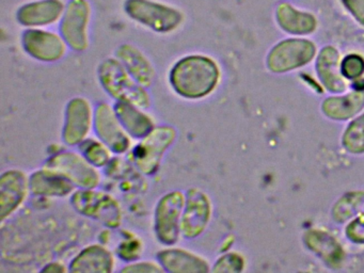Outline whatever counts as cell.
<instances>
[{
    "label": "cell",
    "instance_id": "cell-9",
    "mask_svg": "<svg viewBox=\"0 0 364 273\" xmlns=\"http://www.w3.org/2000/svg\"><path fill=\"white\" fill-rule=\"evenodd\" d=\"M93 132L114 155L127 154L133 147V139L121 124L114 105L102 102L95 107Z\"/></svg>",
    "mask_w": 364,
    "mask_h": 273
},
{
    "label": "cell",
    "instance_id": "cell-20",
    "mask_svg": "<svg viewBox=\"0 0 364 273\" xmlns=\"http://www.w3.org/2000/svg\"><path fill=\"white\" fill-rule=\"evenodd\" d=\"M77 151L97 168L109 166L114 159V151L97 136H88L77 145Z\"/></svg>",
    "mask_w": 364,
    "mask_h": 273
},
{
    "label": "cell",
    "instance_id": "cell-7",
    "mask_svg": "<svg viewBox=\"0 0 364 273\" xmlns=\"http://www.w3.org/2000/svg\"><path fill=\"white\" fill-rule=\"evenodd\" d=\"M95 125V107L84 96H75L65 105L61 139L69 147L77 146L90 136Z\"/></svg>",
    "mask_w": 364,
    "mask_h": 273
},
{
    "label": "cell",
    "instance_id": "cell-12",
    "mask_svg": "<svg viewBox=\"0 0 364 273\" xmlns=\"http://www.w3.org/2000/svg\"><path fill=\"white\" fill-rule=\"evenodd\" d=\"M156 259L165 272L203 273L212 271L210 262L201 254L176 245L159 250Z\"/></svg>",
    "mask_w": 364,
    "mask_h": 273
},
{
    "label": "cell",
    "instance_id": "cell-23",
    "mask_svg": "<svg viewBox=\"0 0 364 273\" xmlns=\"http://www.w3.org/2000/svg\"><path fill=\"white\" fill-rule=\"evenodd\" d=\"M342 144L351 154L364 153V113L360 115L345 130Z\"/></svg>",
    "mask_w": 364,
    "mask_h": 273
},
{
    "label": "cell",
    "instance_id": "cell-1",
    "mask_svg": "<svg viewBox=\"0 0 364 273\" xmlns=\"http://www.w3.org/2000/svg\"><path fill=\"white\" fill-rule=\"evenodd\" d=\"M221 80L218 64L204 55H189L178 60L169 74L171 89L183 100L197 102L210 97Z\"/></svg>",
    "mask_w": 364,
    "mask_h": 273
},
{
    "label": "cell",
    "instance_id": "cell-28",
    "mask_svg": "<svg viewBox=\"0 0 364 273\" xmlns=\"http://www.w3.org/2000/svg\"><path fill=\"white\" fill-rule=\"evenodd\" d=\"M353 14L364 23V0H344Z\"/></svg>",
    "mask_w": 364,
    "mask_h": 273
},
{
    "label": "cell",
    "instance_id": "cell-3",
    "mask_svg": "<svg viewBox=\"0 0 364 273\" xmlns=\"http://www.w3.org/2000/svg\"><path fill=\"white\" fill-rule=\"evenodd\" d=\"M176 139L178 132L173 126H156L148 136L132 147L129 158L139 172L152 176L161 168L166 153L171 149Z\"/></svg>",
    "mask_w": 364,
    "mask_h": 273
},
{
    "label": "cell",
    "instance_id": "cell-8",
    "mask_svg": "<svg viewBox=\"0 0 364 273\" xmlns=\"http://www.w3.org/2000/svg\"><path fill=\"white\" fill-rule=\"evenodd\" d=\"M214 207L210 196L198 187L185 191V205L182 215V236L195 240L205 232L212 221Z\"/></svg>",
    "mask_w": 364,
    "mask_h": 273
},
{
    "label": "cell",
    "instance_id": "cell-15",
    "mask_svg": "<svg viewBox=\"0 0 364 273\" xmlns=\"http://www.w3.org/2000/svg\"><path fill=\"white\" fill-rule=\"evenodd\" d=\"M29 186L31 194L46 198H68L77 189L67 177L44 166L29 175Z\"/></svg>",
    "mask_w": 364,
    "mask_h": 273
},
{
    "label": "cell",
    "instance_id": "cell-19",
    "mask_svg": "<svg viewBox=\"0 0 364 273\" xmlns=\"http://www.w3.org/2000/svg\"><path fill=\"white\" fill-rule=\"evenodd\" d=\"M317 73L321 82L329 91L340 93L346 89V83L338 70V53L332 47H326L319 55Z\"/></svg>",
    "mask_w": 364,
    "mask_h": 273
},
{
    "label": "cell",
    "instance_id": "cell-29",
    "mask_svg": "<svg viewBox=\"0 0 364 273\" xmlns=\"http://www.w3.org/2000/svg\"><path fill=\"white\" fill-rule=\"evenodd\" d=\"M70 268L67 264L61 262H50L46 264L43 268L41 269V272L46 273H63L69 272Z\"/></svg>",
    "mask_w": 364,
    "mask_h": 273
},
{
    "label": "cell",
    "instance_id": "cell-5",
    "mask_svg": "<svg viewBox=\"0 0 364 273\" xmlns=\"http://www.w3.org/2000/svg\"><path fill=\"white\" fill-rule=\"evenodd\" d=\"M185 192L172 190L157 200L154 208V234L165 247L176 245L182 238V215Z\"/></svg>",
    "mask_w": 364,
    "mask_h": 273
},
{
    "label": "cell",
    "instance_id": "cell-27",
    "mask_svg": "<svg viewBox=\"0 0 364 273\" xmlns=\"http://www.w3.org/2000/svg\"><path fill=\"white\" fill-rule=\"evenodd\" d=\"M347 238L355 243H364V213L347 225Z\"/></svg>",
    "mask_w": 364,
    "mask_h": 273
},
{
    "label": "cell",
    "instance_id": "cell-25",
    "mask_svg": "<svg viewBox=\"0 0 364 273\" xmlns=\"http://www.w3.org/2000/svg\"><path fill=\"white\" fill-rule=\"evenodd\" d=\"M123 273H163L165 272L159 260H134L127 262L120 269Z\"/></svg>",
    "mask_w": 364,
    "mask_h": 273
},
{
    "label": "cell",
    "instance_id": "cell-24",
    "mask_svg": "<svg viewBox=\"0 0 364 273\" xmlns=\"http://www.w3.org/2000/svg\"><path fill=\"white\" fill-rule=\"evenodd\" d=\"M245 268V258L237 252L221 254L212 267L213 272H240Z\"/></svg>",
    "mask_w": 364,
    "mask_h": 273
},
{
    "label": "cell",
    "instance_id": "cell-22",
    "mask_svg": "<svg viewBox=\"0 0 364 273\" xmlns=\"http://www.w3.org/2000/svg\"><path fill=\"white\" fill-rule=\"evenodd\" d=\"M121 236L122 239L117 247L116 255L125 262L140 259L144 251V243L142 239L129 230H122Z\"/></svg>",
    "mask_w": 364,
    "mask_h": 273
},
{
    "label": "cell",
    "instance_id": "cell-6",
    "mask_svg": "<svg viewBox=\"0 0 364 273\" xmlns=\"http://www.w3.org/2000/svg\"><path fill=\"white\" fill-rule=\"evenodd\" d=\"M44 166L67 177L78 189H95L101 185L102 174L78 151L63 149L52 154Z\"/></svg>",
    "mask_w": 364,
    "mask_h": 273
},
{
    "label": "cell",
    "instance_id": "cell-11",
    "mask_svg": "<svg viewBox=\"0 0 364 273\" xmlns=\"http://www.w3.org/2000/svg\"><path fill=\"white\" fill-rule=\"evenodd\" d=\"M314 53V45L308 41H284L277 45L268 55V68L276 73L294 70L308 63Z\"/></svg>",
    "mask_w": 364,
    "mask_h": 273
},
{
    "label": "cell",
    "instance_id": "cell-14",
    "mask_svg": "<svg viewBox=\"0 0 364 273\" xmlns=\"http://www.w3.org/2000/svg\"><path fill=\"white\" fill-rule=\"evenodd\" d=\"M114 252L102 245L92 243L80 250L70 262V272L112 273L116 268Z\"/></svg>",
    "mask_w": 364,
    "mask_h": 273
},
{
    "label": "cell",
    "instance_id": "cell-17",
    "mask_svg": "<svg viewBox=\"0 0 364 273\" xmlns=\"http://www.w3.org/2000/svg\"><path fill=\"white\" fill-rule=\"evenodd\" d=\"M119 61L142 87H150L155 78V70L151 62L135 47L124 45L118 51Z\"/></svg>",
    "mask_w": 364,
    "mask_h": 273
},
{
    "label": "cell",
    "instance_id": "cell-16",
    "mask_svg": "<svg viewBox=\"0 0 364 273\" xmlns=\"http://www.w3.org/2000/svg\"><path fill=\"white\" fill-rule=\"evenodd\" d=\"M114 107L121 124L133 140H141L156 127L154 117L146 112V109L127 102H116Z\"/></svg>",
    "mask_w": 364,
    "mask_h": 273
},
{
    "label": "cell",
    "instance_id": "cell-13",
    "mask_svg": "<svg viewBox=\"0 0 364 273\" xmlns=\"http://www.w3.org/2000/svg\"><path fill=\"white\" fill-rule=\"evenodd\" d=\"M67 42L63 36L44 30H29L23 36L25 51L42 62H55L67 53Z\"/></svg>",
    "mask_w": 364,
    "mask_h": 273
},
{
    "label": "cell",
    "instance_id": "cell-2",
    "mask_svg": "<svg viewBox=\"0 0 364 273\" xmlns=\"http://www.w3.org/2000/svg\"><path fill=\"white\" fill-rule=\"evenodd\" d=\"M99 80L114 102H127L149 109L152 105L146 87L138 83L119 60L104 61L99 68Z\"/></svg>",
    "mask_w": 364,
    "mask_h": 273
},
{
    "label": "cell",
    "instance_id": "cell-21",
    "mask_svg": "<svg viewBox=\"0 0 364 273\" xmlns=\"http://www.w3.org/2000/svg\"><path fill=\"white\" fill-rule=\"evenodd\" d=\"M279 23L283 29L293 33H308L315 27V21L312 17L298 13L289 6H281L279 11Z\"/></svg>",
    "mask_w": 364,
    "mask_h": 273
},
{
    "label": "cell",
    "instance_id": "cell-18",
    "mask_svg": "<svg viewBox=\"0 0 364 273\" xmlns=\"http://www.w3.org/2000/svg\"><path fill=\"white\" fill-rule=\"evenodd\" d=\"M364 107L363 93H349L347 95L334 96L323 102L321 109L330 119L345 121L359 113Z\"/></svg>",
    "mask_w": 364,
    "mask_h": 273
},
{
    "label": "cell",
    "instance_id": "cell-4",
    "mask_svg": "<svg viewBox=\"0 0 364 273\" xmlns=\"http://www.w3.org/2000/svg\"><path fill=\"white\" fill-rule=\"evenodd\" d=\"M76 213L100 222L110 230L120 228L123 211L120 203L112 194L95 189H76L71 196Z\"/></svg>",
    "mask_w": 364,
    "mask_h": 273
},
{
    "label": "cell",
    "instance_id": "cell-10",
    "mask_svg": "<svg viewBox=\"0 0 364 273\" xmlns=\"http://www.w3.org/2000/svg\"><path fill=\"white\" fill-rule=\"evenodd\" d=\"M31 193L29 176L20 168H9L0 176V220L5 222L24 205Z\"/></svg>",
    "mask_w": 364,
    "mask_h": 273
},
{
    "label": "cell",
    "instance_id": "cell-26",
    "mask_svg": "<svg viewBox=\"0 0 364 273\" xmlns=\"http://www.w3.org/2000/svg\"><path fill=\"white\" fill-rule=\"evenodd\" d=\"M341 70L347 79L358 78L364 73V60L359 55H348L342 62Z\"/></svg>",
    "mask_w": 364,
    "mask_h": 273
}]
</instances>
